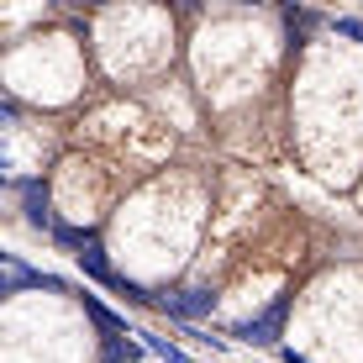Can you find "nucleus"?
I'll use <instances>...</instances> for the list:
<instances>
[{
    "mask_svg": "<svg viewBox=\"0 0 363 363\" xmlns=\"http://www.w3.org/2000/svg\"><path fill=\"white\" fill-rule=\"evenodd\" d=\"M21 195H27V227H37V232H58L53 211H48V190H43V184L27 179V184H21Z\"/></svg>",
    "mask_w": 363,
    "mask_h": 363,
    "instance_id": "3",
    "label": "nucleus"
},
{
    "mask_svg": "<svg viewBox=\"0 0 363 363\" xmlns=\"http://www.w3.org/2000/svg\"><path fill=\"white\" fill-rule=\"evenodd\" d=\"M332 27L342 32V37H353V43H363V21H358V16H337Z\"/></svg>",
    "mask_w": 363,
    "mask_h": 363,
    "instance_id": "8",
    "label": "nucleus"
},
{
    "mask_svg": "<svg viewBox=\"0 0 363 363\" xmlns=\"http://www.w3.org/2000/svg\"><path fill=\"white\" fill-rule=\"evenodd\" d=\"M147 347H153V353H158V363H190V358L179 353V347L169 342V337H147Z\"/></svg>",
    "mask_w": 363,
    "mask_h": 363,
    "instance_id": "7",
    "label": "nucleus"
},
{
    "mask_svg": "<svg viewBox=\"0 0 363 363\" xmlns=\"http://www.w3.org/2000/svg\"><path fill=\"white\" fill-rule=\"evenodd\" d=\"M284 316H290V300H274L269 311H258L253 321H242V327H237L232 337H242V342H279V332H284Z\"/></svg>",
    "mask_w": 363,
    "mask_h": 363,
    "instance_id": "1",
    "label": "nucleus"
},
{
    "mask_svg": "<svg viewBox=\"0 0 363 363\" xmlns=\"http://www.w3.org/2000/svg\"><path fill=\"white\" fill-rule=\"evenodd\" d=\"M79 269L90 274V279H100V284H116V269L106 264V253H100V242H90V247H79Z\"/></svg>",
    "mask_w": 363,
    "mask_h": 363,
    "instance_id": "5",
    "label": "nucleus"
},
{
    "mask_svg": "<svg viewBox=\"0 0 363 363\" xmlns=\"http://www.w3.org/2000/svg\"><path fill=\"white\" fill-rule=\"evenodd\" d=\"M158 306H164L174 321H195V316H206V311L216 306V295H211V290H184V295H169V300H158Z\"/></svg>",
    "mask_w": 363,
    "mask_h": 363,
    "instance_id": "2",
    "label": "nucleus"
},
{
    "mask_svg": "<svg viewBox=\"0 0 363 363\" xmlns=\"http://www.w3.org/2000/svg\"><path fill=\"white\" fill-rule=\"evenodd\" d=\"M79 300H84V311H90V321H95L100 332H106V342H111V337H121V332H127V316H116L111 306H100V295H90V290H84Z\"/></svg>",
    "mask_w": 363,
    "mask_h": 363,
    "instance_id": "4",
    "label": "nucleus"
},
{
    "mask_svg": "<svg viewBox=\"0 0 363 363\" xmlns=\"http://www.w3.org/2000/svg\"><path fill=\"white\" fill-rule=\"evenodd\" d=\"M279 358H284V363H311V358H300V353H295V347H284V353H279Z\"/></svg>",
    "mask_w": 363,
    "mask_h": 363,
    "instance_id": "9",
    "label": "nucleus"
},
{
    "mask_svg": "<svg viewBox=\"0 0 363 363\" xmlns=\"http://www.w3.org/2000/svg\"><path fill=\"white\" fill-rule=\"evenodd\" d=\"M106 363H143V347L132 337H111L106 342Z\"/></svg>",
    "mask_w": 363,
    "mask_h": 363,
    "instance_id": "6",
    "label": "nucleus"
}]
</instances>
